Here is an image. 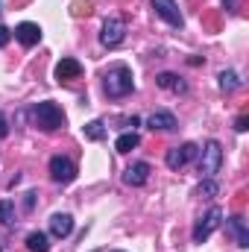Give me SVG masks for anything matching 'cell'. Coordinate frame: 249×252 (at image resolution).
<instances>
[{
	"mask_svg": "<svg viewBox=\"0 0 249 252\" xmlns=\"http://www.w3.org/2000/svg\"><path fill=\"white\" fill-rule=\"evenodd\" d=\"M103 91H106V97H112V100L129 97V94L135 91V76H132V70H129L126 64H112V67L103 73Z\"/></svg>",
	"mask_w": 249,
	"mask_h": 252,
	"instance_id": "obj_1",
	"label": "cell"
},
{
	"mask_svg": "<svg viewBox=\"0 0 249 252\" xmlns=\"http://www.w3.org/2000/svg\"><path fill=\"white\" fill-rule=\"evenodd\" d=\"M30 121L35 129H41V132H56V129H62L64 126V112L56 106V103H50V100H44V103H32V109H30Z\"/></svg>",
	"mask_w": 249,
	"mask_h": 252,
	"instance_id": "obj_2",
	"label": "cell"
},
{
	"mask_svg": "<svg viewBox=\"0 0 249 252\" xmlns=\"http://www.w3.org/2000/svg\"><path fill=\"white\" fill-rule=\"evenodd\" d=\"M220 164H223V147L220 141H208L199 150V176L214 179V173H220Z\"/></svg>",
	"mask_w": 249,
	"mask_h": 252,
	"instance_id": "obj_3",
	"label": "cell"
},
{
	"mask_svg": "<svg viewBox=\"0 0 249 252\" xmlns=\"http://www.w3.org/2000/svg\"><path fill=\"white\" fill-rule=\"evenodd\" d=\"M223 223V208L220 205H211L199 220H196V226H193V244H205L211 235H214V229Z\"/></svg>",
	"mask_w": 249,
	"mask_h": 252,
	"instance_id": "obj_4",
	"label": "cell"
},
{
	"mask_svg": "<svg viewBox=\"0 0 249 252\" xmlns=\"http://www.w3.org/2000/svg\"><path fill=\"white\" fill-rule=\"evenodd\" d=\"M196 156H199V147H196L193 141H185V144H179V147L167 150V156H164V164H167L170 170H182V167H185V164H190Z\"/></svg>",
	"mask_w": 249,
	"mask_h": 252,
	"instance_id": "obj_5",
	"label": "cell"
},
{
	"mask_svg": "<svg viewBox=\"0 0 249 252\" xmlns=\"http://www.w3.org/2000/svg\"><path fill=\"white\" fill-rule=\"evenodd\" d=\"M126 38V21L124 18H106L100 27V44L103 47H118Z\"/></svg>",
	"mask_w": 249,
	"mask_h": 252,
	"instance_id": "obj_6",
	"label": "cell"
},
{
	"mask_svg": "<svg viewBox=\"0 0 249 252\" xmlns=\"http://www.w3.org/2000/svg\"><path fill=\"white\" fill-rule=\"evenodd\" d=\"M47 167H50V179L59 182V185H70L76 179V164L67 156H53Z\"/></svg>",
	"mask_w": 249,
	"mask_h": 252,
	"instance_id": "obj_7",
	"label": "cell"
},
{
	"mask_svg": "<svg viewBox=\"0 0 249 252\" xmlns=\"http://www.w3.org/2000/svg\"><path fill=\"white\" fill-rule=\"evenodd\" d=\"M150 6H153V12H156L164 24H170V27H179V30H182L185 18H182V12H179V3H176V0H150Z\"/></svg>",
	"mask_w": 249,
	"mask_h": 252,
	"instance_id": "obj_8",
	"label": "cell"
},
{
	"mask_svg": "<svg viewBox=\"0 0 249 252\" xmlns=\"http://www.w3.org/2000/svg\"><path fill=\"white\" fill-rule=\"evenodd\" d=\"M150 173H153V167H150L147 161H135V164H129L124 170V182L129 188H141V185L150 179Z\"/></svg>",
	"mask_w": 249,
	"mask_h": 252,
	"instance_id": "obj_9",
	"label": "cell"
},
{
	"mask_svg": "<svg viewBox=\"0 0 249 252\" xmlns=\"http://www.w3.org/2000/svg\"><path fill=\"white\" fill-rule=\"evenodd\" d=\"M24 47H35L38 41H41V27L38 24H32V21H24V24H18L15 27V32H12Z\"/></svg>",
	"mask_w": 249,
	"mask_h": 252,
	"instance_id": "obj_10",
	"label": "cell"
},
{
	"mask_svg": "<svg viewBox=\"0 0 249 252\" xmlns=\"http://www.w3.org/2000/svg\"><path fill=\"white\" fill-rule=\"evenodd\" d=\"M156 85L164 88V91H170V94H185L187 91V82L179 73H170V70H161V73L156 76Z\"/></svg>",
	"mask_w": 249,
	"mask_h": 252,
	"instance_id": "obj_11",
	"label": "cell"
},
{
	"mask_svg": "<svg viewBox=\"0 0 249 252\" xmlns=\"http://www.w3.org/2000/svg\"><path fill=\"white\" fill-rule=\"evenodd\" d=\"M147 126H150V129H158V132H173L179 124H176V115H173V112L158 109V112H153V115L147 118Z\"/></svg>",
	"mask_w": 249,
	"mask_h": 252,
	"instance_id": "obj_12",
	"label": "cell"
},
{
	"mask_svg": "<svg viewBox=\"0 0 249 252\" xmlns=\"http://www.w3.org/2000/svg\"><path fill=\"white\" fill-rule=\"evenodd\" d=\"M79 73H82V64L76 62V59H62V62L56 64V70H53V76H56L59 82H70V79H79Z\"/></svg>",
	"mask_w": 249,
	"mask_h": 252,
	"instance_id": "obj_13",
	"label": "cell"
},
{
	"mask_svg": "<svg viewBox=\"0 0 249 252\" xmlns=\"http://www.w3.org/2000/svg\"><path fill=\"white\" fill-rule=\"evenodd\" d=\"M70 232H73V217L70 214H62L59 211V214L50 217V235L53 238H67Z\"/></svg>",
	"mask_w": 249,
	"mask_h": 252,
	"instance_id": "obj_14",
	"label": "cell"
},
{
	"mask_svg": "<svg viewBox=\"0 0 249 252\" xmlns=\"http://www.w3.org/2000/svg\"><path fill=\"white\" fill-rule=\"evenodd\" d=\"M229 232L235 235V244L238 247H249V229H247V220L241 217V214H235V217H229Z\"/></svg>",
	"mask_w": 249,
	"mask_h": 252,
	"instance_id": "obj_15",
	"label": "cell"
},
{
	"mask_svg": "<svg viewBox=\"0 0 249 252\" xmlns=\"http://www.w3.org/2000/svg\"><path fill=\"white\" fill-rule=\"evenodd\" d=\"M217 79H220V91H223V94H235V91L244 85L241 76H238V70H223Z\"/></svg>",
	"mask_w": 249,
	"mask_h": 252,
	"instance_id": "obj_16",
	"label": "cell"
},
{
	"mask_svg": "<svg viewBox=\"0 0 249 252\" xmlns=\"http://www.w3.org/2000/svg\"><path fill=\"white\" fill-rule=\"evenodd\" d=\"M27 250L30 252H50V238H47V232H30V235H27Z\"/></svg>",
	"mask_w": 249,
	"mask_h": 252,
	"instance_id": "obj_17",
	"label": "cell"
},
{
	"mask_svg": "<svg viewBox=\"0 0 249 252\" xmlns=\"http://www.w3.org/2000/svg\"><path fill=\"white\" fill-rule=\"evenodd\" d=\"M138 144H141V138H138L135 132H124V135L115 141V150H118V153H132Z\"/></svg>",
	"mask_w": 249,
	"mask_h": 252,
	"instance_id": "obj_18",
	"label": "cell"
},
{
	"mask_svg": "<svg viewBox=\"0 0 249 252\" xmlns=\"http://www.w3.org/2000/svg\"><path fill=\"white\" fill-rule=\"evenodd\" d=\"M82 132H85L88 141H103V138H106V126H103V121H88V124L82 126Z\"/></svg>",
	"mask_w": 249,
	"mask_h": 252,
	"instance_id": "obj_19",
	"label": "cell"
},
{
	"mask_svg": "<svg viewBox=\"0 0 249 252\" xmlns=\"http://www.w3.org/2000/svg\"><path fill=\"white\" fill-rule=\"evenodd\" d=\"M217 193H220V182H214V179H202L196 188V196H202V199H214Z\"/></svg>",
	"mask_w": 249,
	"mask_h": 252,
	"instance_id": "obj_20",
	"label": "cell"
},
{
	"mask_svg": "<svg viewBox=\"0 0 249 252\" xmlns=\"http://www.w3.org/2000/svg\"><path fill=\"white\" fill-rule=\"evenodd\" d=\"M0 223L12 226L15 223V202L12 199H0Z\"/></svg>",
	"mask_w": 249,
	"mask_h": 252,
	"instance_id": "obj_21",
	"label": "cell"
},
{
	"mask_svg": "<svg viewBox=\"0 0 249 252\" xmlns=\"http://www.w3.org/2000/svg\"><path fill=\"white\" fill-rule=\"evenodd\" d=\"M35 196H38L35 190H27V193H24V211H32V205H35Z\"/></svg>",
	"mask_w": 249,
	"mask_h": 252,
	"instance_id": "obj_22",
	"label": "cell"
},
{
	"mask_svg": "<svg viewBox=\"0 0 249 252\" xmlns=\"http://www.w3.org/2000/svg\"><path fill=\"white\" fill-rule=\"evenodd\" d=\"M9 41H12V30H6V27L0 24V47H6Z\"/></svg>",
	"mask_w": 249,
	"mask_h": 252,
	"instance_id": "obj_23",
	"label": "cell"
},
{
	"mask_svg": "<svg viewBox=\"0 0 249 252\" xmlns=\"http://www.w3.org/2000/svg\"><path fill=\"white\" fill-rule=\"evenodd\" d=\"M235 129H238V132H247V129H249V118H247V115H241V118L235 121Z\"/></svg>",
	"mask_w": 249,
	"mask_h": 252,
	"instance_id": "obj_24",
	"label": "cell"
},
{
	"mask_svg": "<svg viewBox=\"0 0 249 252\" xmlns=\"http://www.w3.org/2000/svg\"><path fill=\"white\" fill-rule=\"evenodd\" d=\"M9 135V121H6V115L0 112V138H6Z\"/></svg>",
	"mask_w": 249,
	"mask_h": 252,
	"instance_id": "obj_25",
	"label": "cell"
},
{
	"mask_svg": "<svg viewBox=\"0 0 249 252\" xmlns=\"http://www.w3.org/2000/svg\"><path fill=\"white\" fill-rule=\"evenodd\" d=\"M223 9H229V12H235V9H238V0H223Z\"/></svg>",
	"mask_w": 249,
	"mask_h": 252,
	"instance_id": "obj_26",
	"label": "cell"
},
{
	"mask_svg": "<svg viewBox=\"0 0 249 252\" xmlns=\"http://www.w3.org/2000/svg\"><path fill=\"white\" fill-rule=\"evenodd\" d=\"M124 124H126V126H132V129H135V126H138V124H141V121H138V118H126V121H124Z\"/></svg>",
	"mask_w": 249,
	"mask_h": 252,
	"instance_id": "obj_27",
	"label": "cell"
},
{
	"mask_svg": "<svg viewBox=\"0 0 249 252\" xmlns=\"http://www.w3.org/2000/svg\"><path fill=\"white\" fill-rule=\"evenodd\" d=\"M0 252H3V247H0Z\"/></svg>",
	"mask_w": 249,
	"mask_h": 252,
	"instance_id": "obj_28",
	"label": "cell"
},
{
	"mask_svg": "<svg viewBox=\"0 0 249 252\" xmlns=\"http://www.w3.org/2000/svg\"><path fill=\"white\" fill-rule=\"evenodd\" d=\"M115 252H121V250H115Z\"/></svg>",
	"mask_w": 249,
	"mask_h": 252,
	"instance_id": "obj_29",
	"label": "cell"
}]
</instances>
